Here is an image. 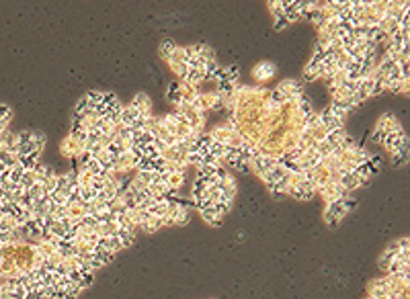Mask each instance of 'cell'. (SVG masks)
Returning a JSON list of instances; mask_svg holds the SVG:
<instances>
[{"mask_svg":"<svg viewBox=\"0 0 410 299\" xmlns=\"http://www.w3.org/2000/svg\"><path fill=\"white\" fill-rule=\"evenodd\" d=\"M285 27H290L287 19H285V17H279V19H277V23H275V29H277V31H281V29H285Z\"/></svg>","mask_w":410,"mask_h":299,"instance_id":"5b68a950","label":"cell"},{"mask_svg":"<svg viewBox=\"0 0 410 299\" xmlns=\"http://www.w3.org/2000/svg\"><path fill=\"white\" fill-rule=\"evenodd\" d=\"M175 49H177V43H175L173 39H166V41H162V45H160V54H162V58H166V60H171V56L175 54Z\"/></svg>","mask_w":410,"mask_h":299,"instance_id":"6da1fadb","label":"cell"},{"mask_svg":"<svg viewBox=\"0 0 410 299\" xmlns=\"http://www.w3.org/2000/svg\"><path fill=\"white\" fill-rule=\"evenodd\" d=\"M218 88H220V96H230V94L234 92V82H230V80L220 82Z\"/></svg>","mask_w":410,"mask_h":299,"instance_id":"3957f363","label":"cell"},{"mask_svg":"<svg viewBox=\"0 0 410 299\" xmlns=\"http://www.w3.org/2000/svg\"><path fill=\"white\" fill-rule=\"evenodd\" d=\"M406 154H408V152H406V147H402V150H398V152H394V154H392V162H394V166H402V164H406V160H408Z\"/></svg>","mask_w":410,"mask_h":299,"instance_id":"7a4b0ae2","label":"cell"},{"mask_svg":"<svg viewBox=\"0 0 410 299\" xmlns=\"http://www.w3.org/2000/svg\"><path fill=\"white\" fill-rule=\"evenodd\" d=\"M209 78H211V80H215L218 84H220V82H226V80H228V70H226V68H218V70H215V72H213Z\"/></svg>","mask_w":410,"mask_h":299,"instance_id":"277c9868","label":"cell"}]
</instances>
